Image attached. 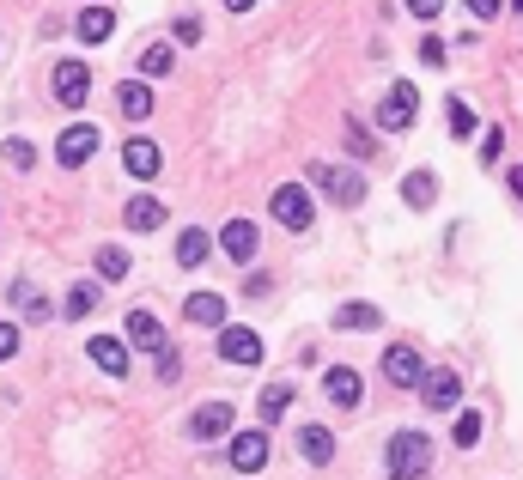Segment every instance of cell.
<instances>
[{"instance_id":"4dcf8cb0","label":"cell","mask_w":523,"mask_h":480,"mask_svg":"<svg viewBox=\"0 0 523 480\" xmlns=\"http://www.w3.org/2000/svg\"><path fill=\"white\" fill-rule=\"evenodd\" d=\"M98 274H104V280H122V274H128V250L104 244V250H98Z\"/></svg>"},{"instance_id":"484cf974","label":"cell","mask_w":523,"mask_h":480,"mask_svg":"<svg viewBox=\"0 0 523 480\" xmlns=\"http://www.w3.org/2000/svg\"><path fill=\"white\" fill-rule=\"evenodd\" d=\"M177 262H183V268H201V262H207V231H201V225H189V231L177 237Z\"/></svg>"},{"instance_id":"3957f363","label":"cell","mask_w":523,"mask_h":480,"mask_svg":"<svg viewBox=\"0 0 523 480\" xmlns=\"http://www.w3.org/2000/svg\"><path fill=\"white\" fill-rule=\"evenodd\" d=\"M414 116H420V92L408 86V79H396V86L384 92V104H378V128L402 134V128H414Z\"/></svg>"},{"instance_id":"7c38bea8","label":"cell","mask_w":523,"mask_h":480,"mask_svg":"<svg viewBox=\"0 0 523 480\" xmlns=\"http://www.w3.org/2000/svg\"><path fill=\"white\" fill-rule=\"evenodd\" d=\"M159 165H165V158H159V146L146 140V134H134V140L122 146V171H128V177H140V183H153V177H159Z\"/></svg>"},{"instance_id":"7bdbcfd3","label":"cell","mask_w":523,"mask_h":480,"mask_svg":"<svg viewBox=\"0 0 523 480\" xmlns=\"http://www.w3.org/2000/svg\"><path fill=\"white\" fill-rule=\"evenodd\" d=\"M511 7H517V13H523V0H511Z\"/></svg>"},{"instance_id":"f546056e","label":"cell","mask_w":523,"mask_h":480,"mask_svg":"<svg viewBox=\"0 0 523 480\" xmlns=\"http://www.w3.org/2000/svg\"><path fill=\"white\" fill-rule=\"evenodd\" d=\"M0 152H7V165H13V171H31V165H37V146H31V140H19V134H13L7 146H0Z\"/></svg>"},{"instance_id":"8d00e7d4","label":"cell","mask_w":523,"mask_h":480,"mask_svg":"<svg viewBox=\"0 0 523 480\" xmlns=\"http://www.w3.org/2000/svg\"><path fill=\"white\" fill-rule=\"evenodd\" d=\"M408 13H414V19H438V13H444V0H408Z\"/></svg>"},{"instance_id":"d590c367","label":"cell","mask_w":523,"mask_h":480,"mask_svg":"<svg viewBox=\"0 0 523 480\" xmlns=\"http://www.w3.org/2000/svg\"><path fill=\"white\" fill-rule=\"evenodd\" d=\"M420 61H426V67H444V43H438V37H426V43H420Z\"/></svg>"},{"instance_id":"2e32d148","label":"cell","mask_w":523,"mask_h":480,"mask_svg":"<svg viewBox=\"0 0 523 480\" xmlns=\"http://www.w3.org/2000/svg\"><path fill=\"white\" fill-rule=\"evenodd\" d=\"M262 462H268V432H238L232 438V468L238 474H256Z\"/></svg>"},{"instance_id":"ab89813d","label":"cell","mask_w":523,"mask_h":480,"mask_svg":"<svg viewBox=\"0 0 523 480\" xmlns=\"http://www.w3.org/2000/svg\"><path fill=\"white\" fill-rule=\"evenodd\" d=\"M177 371H183V359H177V353H159V377L177 383Z\"/></svg>"},{"instance_id":"b9f144b4","label":"cell","mask_w":523,"mask_h":480,"mask_svg":"<svg viewBox=\"0 0 523 480\" xmlns=\"http://www.w3.org/2000/svg\"><path fill=\"white\" fill-rule=\"evenodd\" d=\"M226 7H232V13H250V7H256V0H226Z\"/></svg>"},{"instance_id":"5bb4252c","label":"cell","mask_w":523,"mask_h":480,"mask_svg":"<svg viewBox=\"0 0 523 480\" xmlns=\"http://www.w3.org/2000/svg\"><path fill=\"white\" fill-rule=\"evenodd\" d=\"M86 353H92V365H98L104 377H128V347H122L116 335H92Z\"/></svg>"},{"instance_id":"74e56055","label":"cell","mask_w":523,"mask_h":480,"mask_svg":"<svg viewBox=\"0 0 523 480\" xmlns=\"http://www.w3.org/2000/svg\"><path fill=\"white\" fill-rule=\"evenodd\" d=\"M177 37H183V43H195V37H201V19H195V13H183V19H177Z\"/></svg>"},{"instance_id":"9a60e30c","label":"cell","mask_w":523,"mask_h":480,"mask_svg":"<svg viewBox=\"0 0 523 480\" xmlns=\"http://www.w3.org/2000/svg\"><path fill=\"white\" fill-rule=\"evenodd\" d=\"M323 395L335 408H359V395H365V383H359V371L353 365H335L329 377H323Z\"/></svg>"},{"instance_id":"e0dca14e","label":"cell","mask_w":523,"mask_h":480,"mask_svg":"<svg viewBox=\"0 0 523 480\" xmlns=\"http://www.w3.org/2000/svg\"><path fill=\"white\" fill-rule=\"evenodd\" d=\"M183 316H189L195 329H226V298H219V292H195L183 304Z\"/></svg>"},{"instance_id":"8fae6325","label":"cell","mask_w":523,"mask_h":480,"mask_svg":"<svg viewBox=\"0 0 523 480\" xmlns=\"http://www.w3.org/2000/svg\"><path fill=\"white\" fill-rule=\"evenodd\" d=\"M420 402H426L432 414H451V408L463 402V377H457V371H426V383H420Z\"/></svg>"},{"instance_id":"603a6c76","label":"cell","mask_w":523,"mask_h":480,"mask_svg":"<svg viewBox=\"0 0 523 480\" xmlns=\"http://www.w3.org/2000/svg\"><path fill=\"white\" fill-rule=\"evenodd\" d=\"M378 323H384L378 304H341L335 310V329H378Z\"/></svg>"},{"instance_id":"d6a6232c","label":"cell","mask_w":523,"mask_h":480,"mask_svg":"<svg viewBox=\"0 0 523 480\" xmlns=\"http://www.w3.org/2000/svg\"><path fill=\"white\" fill-rule=\"evenodd\" d=\"M19 353V323H13V316H0V365H7Z\"/></svg>"},{"instance_id":"83f0119b","label":"cell","mask_w":523,"mask_h":480,"mask_svg":"<svg viewBox=\"0 0 523 480\" xmlns=\"http://www.w3.org/2000/svg\"><path fill=\"white\" fill-rule=\"evenodd\" d=\"M92 310H98V286H73L67 304H61V316H73V323H86Z\"/></svg>"},{"instance_id":"4316f807","label":"cell","mask_w":523,"mask_h":480,"mask_svg":"<svg viewBox=\"0 0 523 480\" xmlns=\"http://www.w3.org/2000/svg\"><path fill=\"white\" fill-rule=\"evenodd\" d=\"M171 67H177V49H171V43H153V49L140 55V73H146V79H165Z\"/></svg>"},{"instance_id":"277c9868","label":"cell","mask_w":523,"mask_h":480,"mask_svg":"<svg viewBox=\"0 0 523 480\" xmlns=\"http://www.w3.org/2000/svg\"><path fill=\"white\" fill-rule=\"evenodd\" d=\"M268 213L286 225V231H311V219H317V207H311V195L298 189V183H280L274 195H268Z\"/></svg>"},{"instance_id":"5b68a950","label":"cell","mask_w":523,"mask_h":480,"mask_svg":"<svg viewBox=\"0 0 523 480\" xmlns=\"http://www.w3.org/2000/svg\"><path fill=\"white\" fill-rule=\"evenodd\" d=\"M98 140H104V134H98L92 122H73V128H61V140H55V165H61V171H80L86 158L98 152Z\"/></svg>"},{"instance_id":"ffe728a7","label":"cell","mask_w":523,"mask_h":480,"mask_svg":"<svg viewBox=\"0 0 523 480\" xmlns=\"http://www.w3.org/2000/svg\"><path fill=\"white\" fill-rule=\"evenodd\" d=\"M7 292H13V304H19V316H31V323H49V316H55V304H49V298H43V292H37L31 280H13Z\"/></svg>"},{"instance_id":"9c48e42d","label":"cell","mask_w":523,"mask_h":480,"mask_svg":"<svg viewBox=\"0 0 523 480\" xmlns=\"http://www.w3.org/2000/svg\"><path fill=\"white\" fill-rule=\"evenodd\" d=\"M311 177L323 183V195H329L335 207H359V201H365V177H359V171H335V165H317Z\"/></svg>"},{"instance_id":"e575fe53","label":"cell","mask_w":523,"mask_h":480,"mask_svg":"<svg viewBox=\"0 0 523 480\" xmlns=\"http://www.w3.org/2000/svg\"><path fill=\"white\" fill-rule=\"evenodd\" d=\"M463 7H469L475 19H499V7H505V0H463Z\"/></svg>"},{"instance_id":"30bf717a","label":"cell","mask_w":523,"mask_h":480,"mask_svg":"<svg viewBox=\"0 0 523 480\" xmlns=\"http://www.w3.org/2000/svg\"><path fill=\"white\" fill-rule=\"evenodd\" d=\"M219 359H226V365H262V341H256V329L226 323V329H219Z\"/></svg>"},{"instance_id":"44dd1931","label":"cell","mask_w":523,"mask_h":480,"mask_svg":"<svg viewBox=\"0 0 523 480\" xmlns=\"http://www.w3.org/2000/svg\"><path fill=\"white\" fill-rule=\"evenodd\" d=\"M73 31H80V43H104V37L116 31V13H110V7H86L80 19H73Z\"/></svg>"},{"instance_id":"4fadbf2b","label":"cell","mask_w":523,"mask_h":480,"mask_svg":"<svg viewBox=\"0 0 523 480\" xmlns=\"http://www.w3.org/2000/svg\"><path fill=\"white\" fill-rule=\"evenodd\" d=\"M256 244H262V237H256V225H250V219H232L226 231H219V250H226L238 268H244V262H256Z\"/></svg>"},{"instance_id":"1f68e13d","label":"cell","mask_w":523,"mask_h":480,"mask_svg":"<svg viewBox=\"0 0 523 480\" xmlns=\"http://www.w3.org/2000/svg\"><path fill=\"white\" fill-rule=\"evenodd\" d=\"M451 438H457L463 450H475V444H481V414H457V432H451Z\"/></svg>"},{"instance_id":"cb8c5ba5","label":"cell","mask_w":523,"mask_h":480,"mask_svg":"<svg viewBox=\"0 0 523 480\" xmlns=\"http://www.w3.org/2000/svg\"><path fill=\"white\" fill-rule=\"evenodd\" d=\"M292 402H298V389H292V383H268V389H262V402H256V408H262V420L274 426V420H280V414H286Z\"/></svg>"},{"instance_id":"f35d334b","label":"cell","mask_w":523,"mask_h":480,"mask_svg":"<svg viewBox=\"0 0 523 480\" xmlns=\"http://www.w3.org/2000/svg\"><path fill=\"white\" fill-rule=\"evenodd\" d=\"M347 146H353V152H359V158H365V152H371V140H365V128H359V122H347Z\"/></svg>"},{"instance_id":"6da1fadb","label":"cell","mask_w":523,"mask_h":480,"mask_svg":"<svg viewBox=\"0 0 523 480\" xmlns=\"http://www.w3.org/2000/svg\"><path fill=\"white\" fill-rule=\"evenodd\" d=\"M384 468H390V480H426V468H432V438H426V432H396L390 450H384Z\"/></svg>"},{"instance_id":"f1b7e54d","label":"cell","mask_w":523,"mask_h":480,"mask_svg":"<svg viewBox=\"0 0 523 480\" xmlns=\"http://www.w3.org/2000/svg\"><path fill=\"white\" fill-rule=\"evenodd\" d=\"M444 122H451V134H457V140H469V134H475V110H469L463 98L444 104Z\"/></svg>"},{"instance_id":"7402d4cb","label":"cell","mask_w":523,"mask_h":480,"mask_svg":"<svg viewBox=\"0 0 523 480\" xmlns=\"http://www.w3.org/2000/svg\"><path fill=\"white\" fill-rule=\"evenodd\" d=\"M116 104H122L128 122H146V116H153V92H146V79H128V86L116 92Z\"/></svg>"},{"instance_id":"52a82bcc","label":"cell","mask_w":523,"mask_h":480,"mask_svg":"<svg viewBox=\"0 0 523 480\" xmlns=\"http://www.w3.org/2000/svg\"><path fill=\"white\" fill-rule=\"evenodd\" d=\"M384 377L402 383V389H420V383H426V359H420V347H408V341L384 347Z\"/></svg>"},{"instance_id":"ba28073f","label":"cell","mask_w":523,"mask_h":480,"mask_svg":"<svg viewBox=\"0 0 523 480\" xmlns=\"http://www.w3.org/2000/svg\"><path fill=\"white\" fill-rule=\"evenodd\" d=\"M122 335H128L140 353H171V341H165V323H159L153 310H128V316H122Z\"/></svg>"},{"instance_id":"8992f818","label":"cell","mask_w":523,"mask_h":480,"mask_svg":"<svg viewBox=\"0 0 523 480\" xmlns=\"http://www.w3.org/2000/svg\"><path fill=\"white\" fill-rule=\"evenodd\" d=\"M232 426H238L232 402H207V408H195V414H189V438H195V444H219Z\"/></svg>"},{"instance_id":"d6986e66","label":"cell","mask_w":523,"mask_h":480,"mask_svg":"<svg viewBox=\"0 0 523 480\" xmlns=\"http://www.w3.org/2000/svg\"><path fill=\"white\" fill-rule=\"evenodd\" d=\"M298 450H305V462H335V432L329 426H298Z\"/></svg>"},{"instance_id":"d4e9b609","label":"cell","mask_w":523,"mask_h":480,"mask_svg":"<svg viewBox=\"0 0 523 480\" xmlns=\"http://www.w3.org/2000/svg\"><path fill=\"white\" fill-rule=\"evenodd\" d=\"M402 201H408V207H432V201H438V177H432V171H408Z\"/></svg>"},{"instance_id":"60d3db41","label":"cell","mask_w":523,"mask_h":480,"mask_svg":"<svg viewBox=\"0 0 523 480\" xmlns=\"http://www.w3.org/2000/svg\"><path fill=\"white\" fill-rule=\"evenodd\" d=\"M505 183H511V195H517V201H523V165H517V171H511V177H505Z\"/></svg>"},{"instance_id":"ac0fdd59","label":"cell","mask_w":523,"mask_h":480,"mask_svg":"<svg viewBox=\"0 0 523 480\" xmlns=\"http://www.w3.org/2000/svg\"><path fill=\"white\" fill-rule=\"evenodd\" d=\"M122 219H128V231H159V225H165V201H153V195H134V201L122 207Z\"/></svg>"},{"instance_id":"836d02e7","label":"cell","mask_w":523,"mask_h":480,"mask_svg":"<svg viewBox=\"0 0 523 480\" xmlns=\"http://www.w3.org/2000/svg\"><path fill=\"white\" fill-rule=\"evenodd\" d=\"M499 146H505V128H487V140H481V165H499Z\"/></svg>"},{"instance_id":"7a4b0ae2","label":"cell","mask_w":523,"mask_h":480,"mask_svg":"<svg viewBox=\"0 0 523 480\" xmlns=\"http://www.w3.org/2000/svg\"><path fill=\"white\" fill-rule=\"evenodd\" d=\"M49 86H55V104L86 110V104H92V67H86V61H55Z\"/></svg>"}]
</instances>
